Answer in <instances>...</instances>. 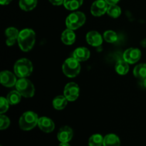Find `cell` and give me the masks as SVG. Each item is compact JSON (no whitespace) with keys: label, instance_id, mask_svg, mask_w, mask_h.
Masks as SVG:
<instances>
[{"label":"cell","instance_id":"obj_1","mask_svg":"<svg viewBox=\"0 0 146 146\" xmlns=\"http://www.w3.org/2000/svg\"><path fill=\"white\" fill-rule=\"evenodd\" d=\"M36 34L31 29H24L19 32L18 37V44L23 51H30L35 44Z\"/></svg>","mask_w":146,"mask_h":146},{"label":"cell","instance_id":"obj_2","mask_svg":"<svg viewBox=\"0 0 146 146\" xmlns=\"http://www.w3.org/2000/svg\"><path fill=\"white\" fill-rule=\"evenodd\" d=\"M38 117L33 111H27L19 118V126L23 131H30L38 125Z\"/></svg>","mask_w":146,"mask_h":146},{"label":"cell","instance_id":"obj_3","mask_svg":"<svg viewBox=\"0 0 146 146\" xmlns=\"http://www.w3.org/2000/svg\"><path fill=\"white\" fill-rule=\"evenodd\" d=\"M14 73L19 78H26L31 74L33 65L27 58H21L14 64Z\"/></svg>","mask_w":146,"mask_h":146},{"label":"cell","instance_id":"obj_4","mask_svg":"<svg viewBox=\"0 0 146 146\" xmlns=\"http://www.w3.org/2000/svg\"><path fill=\"white\" fill-rule=\"evenodd\" d=\"M62 70L64 74L69 78L76 77L81 71V65L78 60L74 57L68 58L64 61L62 66Z\"/></svg>","mask_w":146,"mask_h":146},{"label":"cell","instance_id":"obj_5","mask_svg":"<svg viewBox=\"0 0 146 146\" xmlns=\"http://www.w3.org/2000/svg\"><path fill=\"white\" fill-rule=\"evenodd\" d=\"M86 21V16L81 11H74L67 17L66 19V25L67 28L76 30L80 28Z\"/></svg>","mask_w":146,"mask_h":146},{"label":"cell","instance_id":"obj_6","mask_svg":"<svg viewBox=\"0 0 146 146\" xmlns=\"http://www.w3.org/2000/svg\"><path fill=\"white\" fill-rule=\"evenodd\" d=\"M15 86L17 91H18L24 97L31 98L34 96L35 88L29 80L25 78H21L17 81Z\"/></svg>","mask_w":146,"mask_h":146},{"label":"cell","instance_id":"obj_7","mask_svg":"<svg viewBox=\"0 0 146 146\" xmlns=\"http://www.w3.org/2000/svg\"><path fill=\"white\" fill-rule=\"evenodd\" d=\"M80 88L78 84L74 82H70L66 85L64 88V96L68 101H74L79 96Z\"/></svg>","mask_w":146,"mask_h":146},{"label":"cell","instance_id":"obj_8","mask_svg":"<svg viewBox=\"0 0 146 146\" xmlns=\"http://www.w3.org/2000/svg\"><path fill=\"white\" fill-rule=\"evenodd\" d=\"M108 4L105 0H96L92 4L91 7V12L94 17H101L105 13H107Z\"/></svg>","mask_w":146,"mask_h":146},{"label":"cell","instance_id":"obj_9","mask_svg":"<svg viewBox=\"0 0 146 146\" xmlns=\"http://www.w3.org/2000/svg\"><path fill=\"white\" fill-rule=\"evenodd\" d=\"M141 57V51L136 48H130L123 53V60L128 64H135L138 62Z\"/></svg>","mask_w":146,"mask_h":146},{"label":"cell","instance_id":"obj_10","mask_svg":"<svg viewBox=\"0 0 146 146\" xmlns=\"http://www.w3.org/2000/svg\"><path fill=\"white\" fill-rule=\"evenodd\" d=\"M1 84L6 87H11L16 85L17 81L16 76L9 71H1L0 74Z\"/></svg>","mask_w":146,"mask_h":146},{"label":"cell","instance_id":"obj_11","mask_svg":"<svg viewBox=\"0 0 146 146\" xmlns=\"http://www.w3.org/2000/svg\"><path fill=\"white\" fill-rule=\"evenodd\" d=\"M73 130L68 126H63L57 133V138L61 143H68L73 138Z\"/></svg>","mask_w":146,"mask_h":146},{"label":"cell","instance_id":"obj_12","mask_svg":"<svg viewBox=\"0 0 146 146\" xmlns=\"http://www.w3.org/2000/svg\"><path fill=\"white\" fill-rule=\"evenodd\" d=\"M38 126L41 131L45 133L52 132L55 128L54 121L47 117H41L38 118Z\"/></svg>","mask_w":146,"mask_h":146},{"label":"cell","instance_id":"obj_13","mask_svg":"<svg viewBox=\"0 0 146 146\" xmlns=\"http://www.w3.org/2000/svg\"><path fill=\"white\" fill-rule=\"evenodd\" d=\"M86 41L92 46H99L102 44L103 38L98 31H91L86 34Z\"/></svg>","mask_w":146,"mask_h":146},{"label":"cell","instance_id":"obj_14","mask_svg":"<svg viewBox=\"0 0 146 146\" xmlns=\"http://www.w3.org/2000/svg\"><path fill=\"white\" fill-rule=\"evenodd\" d=\"M20 31L14 27H9L5 31V35L7 36L6 44L8 46H13L15 44L16 41L18 39L19 34Z\"/></svg>","mask_w":146,"mask_h":146},{"label":"cell","instance_id":"obj_15","mask_svg":"<svg viewBox=\"0 0 146 146\" xmlns=\"http://www.w3.org/2000/svg\"><path fill=\"white\" fill-rule=\"evenodd\" d=\"M73 57L78 61H85L90 57V51L86 47H78L74 50Z\"/></svg>","mask_w":146,"mask_h":146},{"label":"cell","instance_id":"obj_16","mask_svg":"<svg viewBox=\"0 0 146 146\" xmlns=\"http://www.w3.org/2000/svg\"><path fill=\"white\" fill-rule=\"evenodd\" d=\"M61 41L66 45H71L76 41V34L72 29H67L61 34Z\"/></svg>","mask_w":146,"mask_h":146},{"label":"cell","instance_id":"obj_17","mask_svg":"<svg viewBox=\"0 0 146 146\" xmlns=\"http://www.w3.org/2000/svg\"><path fill=\"white\" fill-rule=\"evenodd\" d=\"M104 146H121V141L115 134H108L104 137Z\"/></svg>","mask_w":146,"mask_h":146},{"label":"cell","instance_id":"obj_18","mask_svg":"<svg viewBox=\"0 0 146 146\" xmlns=\"http://www.w3.org/2000/svg\"><path fill=\"white\" fill-rule=\"evenodd\" d=\"M115 71L120 75H125L129 71V65L128 63L125 60H120L116 63L115 66Z\"/></svg>","mask_w":146,"mask_h":146},{"label":"cell","instance_id":"obj_19","mask_svg":"<svg viewBox=\"0 0 146 146\" xmlns=\"http://www.w3.org/2000/svg\"><path fill=\"white\" fill-rule=\"evenodd\" d=\"M68 100L64 96H58L53 100V106L56 110H62L66 106Z\"/></svg>","mask_w":146,"mask_h":146},{"label":"cell","instance_id":"obj_20","mask_svg":"<svg viewBox=\"0 0 146 146\" xmlns=\"http://www.w3.org/2000/svg\"><path fill=\"white\" fill-rule=\"evenodd\" d=\"M84 0H64V5L66 9L70 11L78 9L83 4Z\"/></svg>","mask_w":146,"mask_h":146},{"label":"cell","instance_id":"obj_21","mask_svg":"<svg viewBox=\"0 0 146 146\" xmlns=\"http://www.w3.org/2000/svg\"><path fill=\"white\" fill-rule=\"evenodd\" d=\"M37 4V0H19L20 8L24 11H31L34 9Z\"/></svg>","mask_w":146,"mask_h":146},{"label":"cell","instance_id":"obj_22","mask_svg":"<svg viewBox=\"0 0 146 146\" xmlns=\"http://www.w3.org/2000/svg\"><path fill=\"white\" fill-rule=\"evenodd\" d=\"M133 74L136 78L144 79L146 78V64H140L133 69Z\"/></svg>","mask_w":146,"mask_h":146},{"label":"cell","instance_id":"obj_23","mask_svg":"<svg viewBox=\"0 0 146 146\" xmlns=\"http://www.w3.org/2000/svg\"><path fill=\"white\" fill-rule=\"evenodd\" d=\"M21 95L18 91H12L7 95V100L10 105H16L21 101Z\"/></svg>","mask_w":146,"mask_h":146},{"label":"cell","instance_id":"obj_24","mask_svg":"<svg viewBox=\"0 0 146 146\" xmlns=\"http://www.w3.org/2000/svg\"><path fill=\"white\" fill-rule=\"evenodd\" d=\"M104 138L101 134H94L88 140L89 146H102L104 145Z\"/></svg>","mask_w":146,"mask_h":146},{"label":"cell","instance_id":"obj_25","mask_svg":"<svg viewBox=\"0 0 146 146\" xmlns=\"http://www.w3.org/2000/svg\"><path fill=\"white\" fill-rule=\"evenodd\" d=\"M107 14L113 18H118L121 14V9L120 7L115 5H109L108 6V10H107Z\"/></svg>","mask_w":146,"mask_h":146},{"label":"cell","instance_id":"obj_26","mask_svg":"<svg viewBox=\"0 0 146 146\" xmlns=\"http://www.w3.org/2000/svg\"><path fill=\"white\" fill-rule=\"evenodd\" d=\"M104 38L108 43H115L118 40V35L115 31L108 30L104 32Z\"/></svg>","mask_w":146,"mask_h":146},{"label":"cell","instance_id":"obj_27","mask_svg":"<svg viewBox=\"0 0 146 146\" xmlns=\"http://www.w3.org/2000/svg\"><path fill=\"white\" fill-rule=\"evenodd\" d=\"M9 103L7 98L1 97L0 98V113L3 114L7 112V110L9 109Z\"/></svg>","mask_w":146,"mask_h":146},{"label":"cell","instance_id":"obj_28","mask_svg":"<svg viewBox=\"0 0 146 146\" xmlns=\"http://www.w3.org/2000/svg\"><path fill=\"white\" fill-rule=\"evenodd\" d=\"M9 124L10 121L8 117L4 115L3 114H1V115H0V129H6L9 126Z\"/></svg>","mask_w":146,"mask_h":146},{"label":"cell","instance_id":"obj_29","mask_svg":"<svg viewBox=\"0 0 146 146\" xmlns=\"http://www.w3.org/2000/svg\"><path fill=\"white\" fill-rule=\"evenodd\" d=\"M50 2L55 6H60L61 4H64V0H49Z\"/></svg>","mask_w":146,"mask_h":146},{"label":"cell","instance_id":"obj_30","mask_svg":"<svg viewBox=\"0 0 146 146\" xmlns=\"http://www.w3.org/2000/svg\"><path fill=\"white\" fill-rule=\"evenodd\" d=\"M105 1H106L108 5H115V4H118L120 0H105Z\"/></svg>","mask_w":146,"mask_h":146},{"label":"cell","instance_id":"obj_31","mask_svg":"<svg viewBox=\"0 0 146 146\" xmlns=\"http://www.w3.org/2000/svg\"><path fill=\"white\" fill-rule=\"evenodd\" d=\"M11 1V0H0V4L1 5H7Z\"/></svg>","mask_w":146,"mask_h":146},{"label":"cell","instance_id":"obj_32","mask_svg":"<svg viewBox=\"0 0 146 146\" xmlns=\"http://www.w3.org/2000/svg\"><path fill=\"white\" fill-rule=\"evenodd\" d=\"M141 45L144 48H146V38H144L143 40H142L141 42Z\"/></svg>","mask_w":146,"mask_h":146},{"label":"cell","instance_id":"obj_33","mask_svg":"<svg viewBox=\"0 0 146 146\" xmlns=\"http://www.w3.org/2000/svg\"><path fill=\"white\" fill-rule=\"evenodd\" d=\"M58 146H71L68 144V143H61Z\"/></svg>","mask_w":146,"mask_h":146},{"label":"cell","instance_id":"obj_34","mask_svg":"<svg viewBox=\"0 0 146 146\" xmlns=\"http://www.w3.org/2000/svg\"><path fill=\"white\" fill-rule=\"evenodd\" d=\"M143 86L145 88H146V78L143 79Z\"/></svg>","mask_w":146,"mask_h":146}]
</instances>
